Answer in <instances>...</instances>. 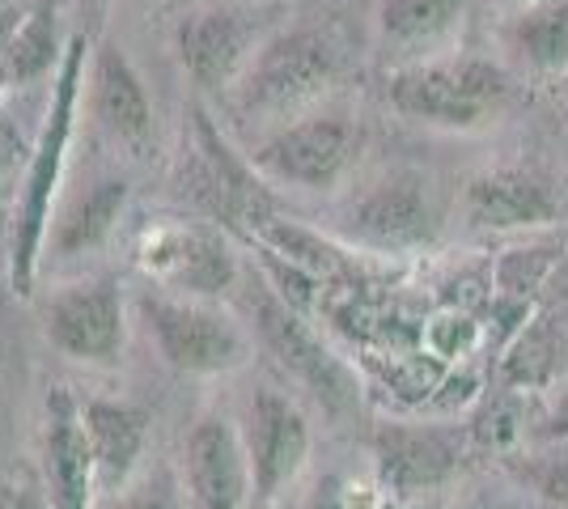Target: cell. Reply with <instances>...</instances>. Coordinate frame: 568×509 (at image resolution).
Instances as JSON below:
<instances>
[{
  "instance_id": "cell-1",
  "label": "cell",
  "mask_w": 568,
  "mask_h": 509,
  "mask_svg": "<svg viewBox=\"0 0 568 509\" xmlns=\"http://www.w3.org/2000/svg\"><path fill=\"white\" fill-rule=\"evenodd\" d=\"M85 64H90V43L81 34H72L64 55H60V73H55V90H51L48 120H43V132H39V145L30 153V170H26L22 195H18V208H13L9 285H13L18 297L34 293L39 255L48 246V221H51V208H55V192H60L64 157H69L81 85H85Z\"/></svg>"
},
{
  "instance_id": "cell-2",
  "label": "cell",
  "mask_w": 568,
  "mask_h": 509,
  "mask_svg": "<svg viewBox=\"0 0 568 509\" xmlns=\"http://www.w3.org/2000/svg\"><path fill=\"white\" fill-rule=\"evenodd\" d=\"M505 98H509V69L493 55H471V51H446L386 73V102L403 120L446 132H471L488 123Z\"/></svg>"
},
{
  "instance_id": "cell-3",
  "label": "cell",
  "mask_w": 568,
  "mask_h": 509,
  "mask_svg": "<svg viewBox=\"0 0 568 509\" xmlns=\"http://www.w3.org/2000/svg\"><path fill=\"white\" fill-rule=\"evenodd\" d=\"M339 77V51L314 26H288L260 39L255 55L230 90L246 120H297Z\"/></svg>"
},
{
  "instance_id": "cell-4",
  "label": "cell",
  "mask_w": 568,
  "mask_h": 509,
  "mask_svg": "<svg viewBox=\"0 0 568 509\" xmlns=\"http://www.w3.org/2000/svg\"><path fill=\"white\" fill-rule=\"evenodd\" d=\"M141 315L149 336L158 339V353L179 374L216 378L251 362V332L216 302L153 289L141 297Z\"/></svg>"
},
{
  "instance_id": "cell-5",
  "label": "cell",
  "mask_w": 568,
  "mask_h": 509,
  "mask_svg": "<svg viewBox=\"0 0 568 509\" xmlns=\"http://www.w3.org/2000/svg\"><path fill=\"white\" fill-rule=\"evenodd\" d=\"M361 157V123L344 111H306L251 149V170L302 192H332Z\"/></svg>"
},
{
  "instance_id": "cell-6",
  "label": "cell",
  "mask_w": 568,
  "mask_h": 509,
  "mask_svg": "<svg viewBox=\"0 0 568 509\" xmlns=\"http://www.w3.org/2000/svg\"><path fill=\"white\" fill-rule=\"evenodd\" d=\"M132 259L158 289L179 293V297L216 302L221 293L237 285L234 246L225 243V234H216L213 225H200V221L162 217L141 225L132 243Z\"/></svg>"
},
{
  "instance_id": "cell-7",
  "label": "cell",
  "mask_w": 568,
  "mask_h": 509,
  "mask_svg": "<svg viewBox=\"0 0 568 509\" xmlns=\"http://www.w3.org/2000/svg\"><path fill=\"white\" fill-rule=\"evenodd\" d=\"M251 315H255V336L272 353V362L281 365L284 374L306 390L314 404H323L327 413H348V408H356V399H361L356 374L310 332V323L284 297L263 289L251 302Z\"/></svg>"
},
{
  "instance_id": "cell-8",
  "label": "cell",
  "mask_w": 568,
  "mask_h": 509,
  "mask_svg": "<svg viewBox=\"0 0 568 509\" xmlns=\"http://www.w3.org/2000/svg\"><path fill=\"white\" fill-rule=\"evenodd\" d=\"M344 238L365 251H382V255H403L416 251L433 238L437 230V213H433V192L428 179L416 170H390L386 179L369 183L344 208Z\"/></svg>"
},
{
  "instance_id": "cell-9",
  "label": "cell",
  "mask_w": 568,
  "mask_h": 509,
  "mask_svg": "<svg viewBox=\"0 0 568 509\" xmlns=\"http://www.w3.org/2000/svg\"><path fill=\"white\" fill-rule=\"evenodd\" d=\"M48 344L81 365H119L128 344V311L115 281H77L43 306Z\"/></svg>"
},
{
  "instance_id": "cell-10",
  "label": "cell",
  "mask_w": 568,
  "mask_h": 509,
  "mask_svg": "<svg viewBox=\"0 0 568 509\" xmlns=\"http://www.w3.org/2000/svg\"><path fill=\"white\" fill-rule=\"evenodd\" d=\"M246 455L255 476V501H276L284 488L302 476L310 459V420L297 399L284 390L260 387L246 416Z\"/></svg>"
},
{
  "instance_id": "cell-11",
  "label": "cell",
  "mask_w": 568,
  "mask_h": 509,
  "mask_svg": "<svg viewBox=\"0 0 568 509\" xmlns=\"http://www.w3.org/2000/svg\"><path fill=\"white\" fill-rule=\"evenodd\" d=\"M255 48V26L237 9H195L174 26L179 64L204 94H230Z\"/></svg>"
},
{
  "instance_id": "cell-12",
  "label": "cell",
  "mask_w": 568,
  "mask_h": 509,
  "mask_svg": "<svg viewBox=\"0 0 568 509\" xmlns=\"http://www.w3.org/2000/svg\"><path fill=\"white\" fill-rule=\"evenodd\" d=\"M183 471L200 509H251L255 501L246 441L225 416H200L191 425L187 446H183Z\"/></svg>"
},
{
  "instance_id": "cell-13",
  "label": "cell",
  "mask_w": 568,
  "mask_h": 509,
  "mask_svg": "<svg viewBox=\"0 0 568 509\" xmlns=\"http://www.w3.org/2000/svg\"><path fill=\"white\" fill-rule=\"evenodd\" d=\"M374 459H378L382 485L399 497H412V492L450 480L463 462V441L454 429H442V425L390 420L374 429Z\"/></svg>"
},
{
  "instance_id": "cell-14",
  "label": "cell",
  "mask_w": 568,
  "mask_h": 509,
  "mask_svg": "<svg viewBox=\"0 0 568 509\" xmlns=\"http://www.w3.org/2000/svg\"><path fill=\"white\" fill-rule=\"evenodd\" d=\"M463 217L475 230L514 234V230H544L560 221V200L535 170L497 166L475 174L463 192Z\"/></svg>"
},
{
  "instance_id": "cell-15",
  "label": "cell",
  "mask_w": 568,
  "mask_h": 509,
  "mask_svg": "<svg viewBox=\"0 0 568 509\" xmlns=\"http://www.w3.org/2000/svg\"><path fill=\"white\" fill-rule=\"evenodd\" d=\"M43 476H48L51 509H94L98 467L90 437L81 425V404L64 387L48 395V425H43Z\"/></svg>"
},
{
  "instance_id": "cell-16",
  "label": "cell",
  "mask_w": 568,
  "mask_h": 509,
  "mask_svg": "<svg viewBox=\"0 0 568 509\" xmlns=\"http://www.w3.org/2000/svg\"><path fill=\"white\" fill-rule=\"evenodd\" d=\"M471 0H378L374 30L390 69L446 55L463 30Z\"/></svg>"
},
{
  "instance_id": "cell-17",
  "label": "cell",
  "mask_w": 568,
  "mask_h": 509,
  "mask_svg": "<svg viewBox=\"0 0 568 509\" xmlns=\"http://www.w3.org/2000/svg\"><path fill=\"white\" fill-rule=\"evenodd\" d=\"M90 102H94L98 123L115 136L123 149L141 153L153 141V102L144 90L136 64L119 43H98L90 60Z\"/></svg>"
},
{
  "instance_id": "cell-18",
  "label": "cell",
  "mask_w": 568,
  "mask_h": 509,
  "mask_svg": "<svg viewBox=\"0 0 568 509\" xmlns=\"http://www.w3.org/2000/svg\"><path fill=\"white\" fill-rule=\"evenodd\" d=\"M81 425L90 437L98 467V492H119L128 488L144 446H149V413L128 399H85L81 404Z\"/></svg>"
},
{
  "instance_id": "cell-19",
  "label": "cell",
  "mask_w": 568,
  "mask_h": 509,
  "mask_svg": "<svg viewBox=\"0 0 568 509\" xmlns=\"http://www.w3.org/2000/svg\"><path fill=\"white\" fill-rule=\"evenodd\" d=\"M505 60L530 77L568 73V0H530L500 18Z\"/></svg>"
},
{
  "instance_id": "cell-20",
  "label": "cell",
  "mask_w": 568,
  "mask_h": 509,
  "mask_svg": "<svg viewBox=\"0 0 568 509\" xmlns=\"http://www.w3.org/2000/svg\"><path fill=\"white\" fill-rule=\"evenodd\" d=\"M128 179L123 174H102L90 183V192L77 195L72 208L64 213V221L55 225V234L48 238V246L60 255V259H72V255H85L94 251L98 243L111 238V230L123 217V204H128Z\"/></svg>"
},
{
  "instance_id": "cell-21",
  "label": "cell",
  "mask_w": 568,
  "mask_h": 509,
  "mask_svg": "<svg viewBox=\"0 0 568 509\" xmlns=\"http://www.w3.org/2000/svg\"><path fill=\"white\" fill-rule=\"evenodd\" d=\"M565 353H568V323L556 315H539L535 323L521 327L518 344L505 357V383L509 387H556L565 378Z\"/></svg>"
},
{
  "instance_id": "cell-22",
  "label": "cell",
  "mask_w": 568,
  "mask_h": 509,
  "mask_svg": "<svg viewBox=\"0 0 568 509\" xmlns=\"http://www.w3.org/2000/svg\"><path fill=\"white\" fill-rule=\"evenodd\" d=\"M260 243L267 246V255H281L288 267H297L302 276H323V281H339L348 272V259L344 251H335L323 234H314L297 221H281V217H263L255 225Z\"/></svg>"
},
{
  "instance_id": "cell-23",
  "label": "cell",
  "mask_w": 568,
  "mask_h": 509,
  "mask_svg": "<svg viewBox=\"0 0 568 509\" xmlns=\"http://www.w3.org/2000/svg\"><path fill=\"white\" fill-rule=\"evenodd\" d=\"M55 55H64L60 39H55V9L39 4V9L26 13L18 30L9 34V43H4V77L13 85L18 81H39L55 64Z\"/></svg>"
},
{
  "instance_id": "cell-24",
  "label": "cell",
  "mask_w": 568,
  "mask_h": 509,
  "mask_svg": "<svg viewBox=\"0 0 568 509\" xmlns=\"http://www.w3.org/2000/svg\"><path fill=\"white\" fill-rule=\"evenodd\" d=\"M521 480L535 488L544 501L568 509V441L535 446V455L521 462Z\"/></svg>"
},
{
  "instance_id": "cell-25",
  "label": "cell",
  "mask_w": 568,
  "mask_h": 509,
  "mask_svg": "<svg viewBox=\"0 0 568 509\" xmlns=\"http://www.w3.org/2000/svg\"><path fill=\"white\" fill-rule=\"evenodd\" d=\"M535 446H551V441H568V378H560L556 387L547 390V404L535 429H530Z\"/></svg>"
},
{
  "instance_id": "cell-26",
  "label": "cell",
  "mask_w": 568,
  "mask_h": 509,
  "mask_svg": "<svg viewBox=\"0 0 568 509\" xmlns=\"http://www.w3.org/2000/svg\"><path fill=\"white\" fill-rule=\"evenodd\" d=\"M98 509H170V497H166V488H158V485H136V488L111 492Z\"/></svg>"
},
{
  "instance_id": "cell-27",
  "label": "cell",
  "mask_w": 568,
  "mask_h": 509,
  "mask_svg": "<svg viewBox=\"0 0 568 509\" xmlns=\"http://www.w3.org/2000/svg\"><path fill=\"white\" fill-rule=\"evenodd\" d=\"M0 509H51L43 492H34L22 480H0Z\"/></svg>"
},
{
  "instance_id": "cell-28",
  "label": "cell",
  "mask_w": 568,
  "mask_h": 509,
  "mask_svg": "<svg viewBox=\"0 0 568 509\" xmlns=\"http://www.w3.org/2000/svg\"><path fill=\"white\" fill-rule=\"evenodd\" d=\"M302 509H348L339 476H323L318 485L310 488V497H306V506H302Z\"/></svg>"
},
{
  "instance_id": "cell-29",
  "label": "cell",
  "mask_w": 568,
  "mask_h": 509,
  "mask_svg": "<svg viewBox=\"0 0 568 509\" xmlns=\"http://www.w3.org/2000/svg\"><path fill=\"white\" fill-rule=\"evenodd\" d=\"M497 4H505V9H518V4H530V0H497Z\"/></svg>"
},
{
  "instance_id": "cell-30",
  "label": "cell",
  "mask_w": 568,
  "mask_h": 509,
  "mask_svg": "<svg viewBox=\"0 0 568 509\" xmlns=\"http://www.w3.org/2000/svg\"><path fill=\"white\" fill-rule=\"evenodd\" d=\"M560 85H565V120H568V73L560 77Z\"/></svg>"
},
{
  "instance_id": "cell-31",
  "label": "cell",
  "mask_w": 568,
  "mask_h": 509,
  "mask_svg": "<svg viewBox=\"0 0 568 509\" xmlns=\"http://www.w3.org/2000/svg\"><path fill=\"white\" fill-rule=\"evenodd\" d=\"M0 162H4V153H0Z\"/></svg>"
}]
</instances>
